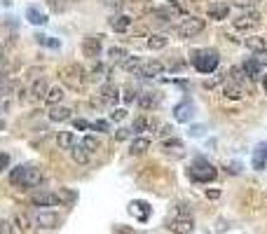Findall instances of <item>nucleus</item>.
Returning <instances> with one entry per match:
<instances>
[{"label": "nucleus", "mask_w": 267, "mask_h": 234, "mask_svg": "<svg viewBox=\"0 0 267 234\" xmlns=\"http://www.w3.org/2000/svg\"><path fill=\"white\" fill-rule=\"evenodd\" d=\"M167 227L171 229L173 234H190L195 229V220H192V213L185 204H178L171 211V216L167 218Z\"/></svg>", "instance_id": "nucleus-1"}, {"label": "nucleus", "mask_w": 267, "mask_h": 234, "mask_svg": "<svg viewBox=\"0 0 267 234\" xmlns=\"http://www.w3.org/2000/svg\"><path fill=\"white\" fill-rule=\"evenodd\" d=\"M220 63V56H218L216 50H195L192 52V66H195L197 73L202 75H209L213 73Z\"/></svg>", "instance_id": "nucleus-2"}, {"label": "nucleus", "mask_w": 267, "mask_h": 234, "mask_svg": "<svg viewBox=\"0 0 267 234\" xmlns=\"http://www.w3.org/2000/svg\"><path fill=\"white\" fill-rule=\"evenodd\" d=\"M188 176H190V180H192V183H211V180H216L218 171L209 162H206L204 157H197L195 162L190 164Z\"/></svg>", "instance_id": "nucleus-3"}, {"label": "nucleus", "mask_w": 267, "mask_h": 234, "mask_svg": "<svg viewBox=\"0 0 267 234\" xmlns=\"http://www.w3.org/2000/svg\"><path fill=\"white\" fill-rule=\"evenodd\" d=\"M35 225L42 229H56L61 225V216L56 211H52V208H38V213H35Z\"/></svg>", "instance_id": "nucleus-4"}, {"label": "nucleus", "mask_w": 267, "mask_h": 234, "mask_svg": "<svg viewBox=\"0 0 267 234\" xmlns=\"http://www.w3.org/2000/svg\"><path fill=\"white\" fill-rule=\"evenodd\" d=\"M204 31V19H183V24H178L176 26V35L178 38H195L197 33H202Z\"/></svg>", "instance_id": "nucleus-5"}, {"label": "nucleus", "mask_w": 267, "mask_h": 234, "mask_svg": "<svg viewBox=\"0 0 267 234\" xmlns=\"http://www.w3.org/2000/svg\"><path fill=\"white\" fill-rule=\"evenodd\" d=\"M84 71H82V66H78V63H71V66H66L61 71V78L66 80V82H71V87H75V89H80L82 87V82H84Z\"/></svg>", "instance_id": "nucleus-6"}, {"label": "nucleus", "mask_w": 267, "mask_h": 234, "mask_svg": "<svg viewBox=\"0 0 267 234\" xmlns=\"http://www.w3.org/2000/svg\"><path fill=\"white\" fill-rule=\"evenodd\" d=\"M101 47H103V35H87L82 40V54L89 59H96L101 54Z\"/></svg>", "instance_id": "nucleus-7"}, {"label": "nucleus", "mask_w": 267, "mask_h": 234, "mask_svg": "<svg viewBox=\"0 0 267 234\" xmlns=\"http://www.w3.org/2000/svg\"><path fill=\"white\" fill-rule=\"evenodd\" d=\"M59 201H61V197L54 195V192H35V195H31V204L38 208H47V206H59Z\"/></svg>", "instance_id": "nucleus-8"}, {"label": "nucleus", "mask_w": 267, "mask_h": 234, "mask_svg": "<svg viewBox=\"0 0 267 234\" xmlns=\"http://www.w3.org/2000/svg\"><path fill=\"white\" fill-rule=\"evenodd\" d=\"M192 117H195V103L190 99L181 101V103L173 108V120H176V122H190Z\"/></svg>", "instance_id": "nucleus-9"}, {"label": "nucleus", "mask_w": 267, "mask_h": 234, "mask_svg": "<svg viewBox=\"0 0 267 234\" xmlns=\"http://www.w3.org/2000/svg\"><path fill=\"white\" fill-rule=\"evenodd\" d=\"M258 24H260V14H258V12H246V14L234 19V28H237V31H251V28H256Z\"/></svg>", "instance_id": "nucleus-10"}, {"label": "nucleus", "mask_w": 267, "mask_h": 234, "mask_svg": "<svg viewBox=\"0 0 267 234\" xmlns=\"http://www.w3.org/2000/svg\"><path fill=\"white\" fill-rule=\"evenodd\" d=\"M42 180H44V173L40 171L38 167H26V173H24V180H21V188H24V190L38 188Z\"/></svg>", "instance_id": "nucleus-11"}, {"label": "nucleus", "mask_w": 267, "mask_h": 234, "mask_svg": "<svg viewBox=\"0 0 267 234\" xmlns=\"http://www.w3.org/2000/svg\"><path fill=\"white\" fill-rule=\"evenodd\" d=\"M164 73V63L162 61H143V66H141V71L136 73L139 78H157V75H162Z\"/></svg>", "instance_id": "nucleus-12"}, {"label": "nucleus", "mask_w": 267, "mask_h": 234, "mask_svg": "<svg viewBox=\"0 0 267 234\" xmlns=\"http://www.w3.org/2000/svg\"><path fill=\"white\" fill-rule=\"evenodd\" d=\"M129 213H131L134 218H139L141 223H143V220L150 218V206H148L145 201H131V204H129Z\"/></svg>", "instance_id": "nucleus-13"}, {"label": "nucleus", "mask_w": 267, "mask_h": 234, "mask_svg": "<svg viewBox=\"0 0 267 234\" xmlns=\"http://www.w3.org/2000/svg\"><path fill=\"white\" fill-rule=\"evenodd\" d=\"M47 91H50V82H47V78H38L33 84H31L28 94L33 96V99H44V96H47Z\"/></svg>", "instance_id": "nucleus-14"}, {"label": "nucleus", "mask_w": 267, "mask_h": 234, "mask_svg": "<svg viewBox=\"0 0 267 234\" xmlns=\"http://www.w3.org/2000/svg\"><path fill=\"white\" fill-rule=\"evenodd\" d=\"M26 19L33 24V26H42V24H47V14H44L40 7H35V5L26 7Z\"/></svg>", "instance_id": "nucleus-15"}, {"label": "nucleus", "mask_w": 267, "mask_h": 234, "mask_svg": "<svg viewBox=\"0 0 267 234\" xmlns=\"http://www.w3.org/2000/svg\"><path fill=\"white\" fill-rule=\"evenodd\" d=\"M251 164H253V169H258V171H262L267 164V143L258 145L256 150H253V159H251Z\"/></svg>", "instance_id": "nucleus-16"}, {"label": "nucleus", "mask_w": 267, "mask_h": 234, "mask_svg": "<svg viewBox=\"0 0 267 234\" xmlns=\"http://www.w3.org/2000/svg\"><path fill=\"white\" fill-rule=\"evenodd\" d=\"M139 106L145 108V110H150V108H155L157 103H160V96L155 94V91H143V94H139Z\"/></svg>", "instance_id": "nucleus-17"}, {"label": "nucleus", "mask_w": 267, "mask_h": 234, "mask_svg": "<svg viewBox=\"0 0 267 234\" xmlns=\"http://www.w3.org/2000/svg\"><path fill=\"white\" fill-rule=\"evenodd\" d=\"M148 148H150V138H148V136H139V138L131 141V145H129V152H131V155H143Z\"/></svg>", "instance_id": "nucleus-18"}, {"label": "nucleus", "mask_w": 267, "mask_h": 234, "mask_svg": "<svg viewBox=\"0 0 267 234\" xmlns=\"http://www.w3.org/2000/svg\"><path fill=\"white\" fill-rule=\"evenodd\" d=\"M129 26H131V17H127V14H115L110 19V28L117 31V33H124Z\"/></svg>", "instance_id": "nucleus-19"}, {"label": "nucleus", "mask_w": 267, "mask_h": 234, "mask_svg": "<svg viewBox=\"0 0 267 234\" xmlns=\"http://www.w3.org/2000/svg\"><path fill=\"white\" fill-rule=\"evenodd\" d=\"M120 66H122V71H127V73H139L141 66H143V59H141V56H127V59L120 61Z\"/></svg>", "instance_id": "nucleus-20"}, {"label": "nucleus", "mask_w": 267, "mask_h": 234, "mask_svg": "<svg viewBox=\"0 0 267 234\" xmlns=\"http://www.w3.org/2000/svg\"><path fill=\"white\" fill-rule=\"evenodd\" d=\"M71 157H73V162H75V164H87L89 162V152L84 150L82 143L73 145V148H71Z\"/></svg>", "instance_id": "nucleus-21"}, {"label": "nucleus", "mask_w": 267, "mask_h": 234, "mask_svg": "<svg viewBox=\"0 0 267 234\" xmlns=\"http://www.w3.org/2000/svg\"><path fill=\"white\" fill-rule=\"evenodd\" d=\"M71 117H73V110H71V108H66V106H54V108H52V110H50V120H52V122H63V120H71Z\"/></svg>", "instance_id": "nucleus-22"}, {"label": "nucleus", "mask_w": 267, "mask_h": 234, "mask_svg": "<svg viewBox=\"0 0 267 234\" xmlns=\"http://www.w3.org/2000/svg\"><path fill=\"white\" fill-rule=\"evenodd\" d=\"M228 12H230V7L225 5V3H213L211 7H209V17L211 19H228Z\"/></svg>", "instance_id": "nucleus-23"}, {"label": "nucleus", "mask_w": 267, "mask_h": 234, "mask_svg": "<svg viewBox=\"0 0 267 234\" xmlns=\"http://www.w3.org/2000/svg\"><path fill=\"white\" fill-rule=\"evenodd\" d=\"M61 99H63V89H61V87H50L47 96H44V103H47V106H59Z\"/></svg>", "instance_id": "nucleus-24"}, {"label": "nucleus", "mask_w": 267, "mask_h": 234, "mask_svg": "<svg viewBox=\"0 0 267 234\" xmlns=\"http://www.w3.org/2000/svg\"><path fill=\"white\" fill-rule=\"evenodd\" d=\"M56 145H59L61 150H71L73 145H75L71 131H59V134H56Z\"/></svg>", "instance_id": "nucleus-25"}, {"label": "nucleus", "mask_w": 267, "mask_h": 234, "mask_svg": "<svg viewBox=\"0 0 267 234\" xmlns=\"http://www.w3.org/2000/svg\"><path fill=\"white\" fill-rule=\"evenodd\" d=\"M167 45H169V38L164 33H155L148 40V47H150V50H164Z\"/></svg>", "instance_id": "nucleus-26"}, {"label": "nucleus", "mask_w": 267, "mask_h": 234, "mask_svg": "<svg viewBox=\"0 0 267 234\" xmlns=\"http://www.w3.org/2000/svg\"><path fill=\"white\" fill-rule=\"evenodd\" d=\"M117 99H120V94H117V89L113 87V84H103V87H101V101H106V103H115Z\"/></svg>", "instance_id": "nucleus-27"}, {"label": "nucleus", "mask_w": 267, "mask_h": 234, "mask_svg": "<svg viewBox=\"0 0 267 234\" xmlns=\"http://www.w3.org/2000/svg\"><path fill=\"white\" fill-rule=\"evenodd\" d=\"M222 94L228 96V99H241V96H244V89H241L239 84H234L232 80H230V82H225V89H222Z\"/></svg>", "instance_id": "nucleus-28"}, {"label": "nucleus", "mask_w": 267, "mask_h": 234, "mask_svg": "<svg viewBox=\"0 0 267 234\" xmlns=\"http://www.w3.org/2000/svg\"><path fill=\"white\" fill-rule=\"evenodd\" d=\"M24 173H26V164H21V167H14V169L10 171V183H12V185H17V188H21Z\"/></svg>", "instance_id": "nucleus-29"}, {"label": "nucleus", "mask_w": 267, "mask_h": 234, "mask_svg": "<svg viewBox=\"0 0 267 234\" xmlns=\"http://www.w3.org/2000/svg\"><path fill=\"white\" fill-rule=\"evenodd\" d=\"M241 73H246L249 78H258V73H260V63H256L253 59L241 63Z\"/></svg>", "instance_id": "nucleus-30"}, {"label": "nucleus", "mask_w": 267, "mask_h": 234, "mask_svg": "<svg viewBox=\"0 0 267 234\" xmlns=\"http://www.w3.org/2000/svg\"><path fill=\"white\" fill-rule=\"evenodd\" d=\"M35 40H38V45H42V47H52V50H59V40L50 38V35L38 33V35H35Z\"/></svg>", "instance_id": "nucleus-31"}, {"label": "nucleus", "mask_w": 267, "mask_h": 234, "mask_svg": "<svg viewBox=\"0 0 267 234\" xmlns=\"http://www.w3.org/2000/svg\"><path fill=\"white\" fill-rule=\"evenodd\" d=\"M82 145H84V150H87V152H94V150H99V148H101V141L96 138V136H84Z\"/></svg>", "instance_id": "nucleus-32"}, {"label": "nucleus", "mask_w": 267, "mask_h": 234, "mask_svg": "<svg viewBox=\"0 0 267 234\" xmlns=\"http://www.w3.org/2000/svg\"><path fill=\"white\" fill-rule=\"evenodd\" d=\"M14 220L19 223V229H21L24 234L31 232V220H28V216H21V213H17V216H14Z\"/></svg>", "instance_id": "nucleus-33"}, {"label": "nucleus", "mask_w": 267, "mask_h": 234, "mask_svg": "<svg viewBox=\"0 0 267 234\" xmlns=\"http://www.w3.org/2000/svg\"><path fill=\"white\" fill-rule=\"evenodd\" d=\"M246 45H249L253 52L265 50V42H262V38H249V40H246Z\"/></svg>", "instance_id": "nucleus-34"}, {"label": "nucleus", "mask_w": 267, "mask_h": 234, "mask_svg": "<svg viewBox=\"0 0 267 234\" xmlns=\"http://www.w3.org/2000/svg\"><path fill=\"white\" fill-rule=\"evenodd\" d=\"M108 54L115 59V61H122V59H127V52L122 50V47H110V52Z\"/></svg>", "instance_id": "nucleus-35"}, {"label": "nucleus", "mask_w": 267, "mask_h": 234, "mask_svg": "<svg viewBox=\"0 0 267 234\" xmlns=\"http://www.w3.org/2000/svg\"><path fill=\"white\" fill-rule=\"evenodd\" d=\"M253 61H256V63H260V66H267V50L253 52Z\"/></svg>", "instance_id": "nucleus-36"}, {"label": "nucleus", "mask_w": 267, "mask_h": 234, "mask_svg": "<svg viewBox=\"0 0 267 234\" xmlns=\"http://www.w3.org/2000/svg\"><path fill=\"white\" fill-rule=\"evenodd\" d=\"M92 129L101 131V134H106V131H110V124H108L106 120H99V122H94V124H92Z\"/></svg>", "instance_id": "nucleus-37"}, {"label": "nucleus", "mask_w": 267, "mask_h": 234, "mask_svg": "<svg viewBox=\"0 0 267 234\" xmlns=\"http://www.w3.org/2000/svg\"><path fill=\"white\" fill-rule=\"evenodd\" d=\"M148 120H145V117H139V120H136V122H134V127H131V131H136V134H139V131H143L145 127H148Z\"/></svg>", "instance_id": "nucleus-38"}, {"label": "nucleus", "mask_w": 267, "mask_h": 234, "mask_svg": "<svg viewBox=\"0 0 267 234\" xmlns=\"http://www.w3.org/2000/svg\"><path fill=\"white\" fill-rule=\"evenodd\" d=\"M234 5H237V7H244V10H251V7L258 5V0H234Z\"/></svg>", "instance_id": "nucleus-39"}, {"label": "nucleus", "mask_w": 267, "mask_h": 234, "mask_svg": "<svg viewBox=\"0 0 267 234\" xmlns=\"http://www.w3.org/2000/svg\"><path fill=\"white\" fill-rule=\"evenodd\" d=\"M129 136H131V129H117V131H115V138L117 141H127Z\"/></svg>", "instance_id": "nucleus-40"}, {"label": "nucleus", "mask_w": 267, "mask_h": 234, "mask_svg": "<svg viewBox=\"0 0 267 234\" xmlns=\"http://www.w3.org/2000/svg\"><path fill=\"white\" fill-rule=\"evenodd\" d=\"M7 164H10V155H7V152H0V173L7 169Z\"/></svg>", "instance_id": "nucleus-41"}, {"label": "nucleus", "mask_w": 267, "mask_h": 234, "mask_svg": "<svg viewBox=\"0 0 267 234\" xmlns=\"http://www.w3.org/2000/svg\"><path fill=\"white\" fill-rule=\"evenodd\" d=\"M73 127H75V129H82V131H84V129H92V124H89L87 120H73Z\"/></svg>", "instance_id": "nucleus-42"}, {"label": "nucleus", "mask_w": 267, "mask_h": 234, "mask_svg": "<svg viewBox=\"0 0 267 234\" xmlns=\"http://www.w3.org/2000/svg\"><path fill=\"white\" fill-rule=\"evenodd\" d=\"M124 117H127V110H124V108H117V110H113V120H115V122L124 120Z\"/></svg>", "instance_id": "nucleus-43"}, {"label": "nucleus", "mask_w": 267, "mask_h": 234, "mask_svg": "<svg viewBox=\"0 0 267 234\" xmlns=\"http://www.w3.org/2000/svg\"><path fill=\"white\" fill-rule=\"evenodd\" d=\"M206 134V127H192V129H190V136H195V138H197V136H204Z\"/></svg>", "instance_id": "nucleus-44"}, {"label": "nucleus", "mask_w": 267, "mask_h": 234, "mask_svg": "<svg viewBox=\"0 0 267 234\" xmlns=\"http://www.w3.org/2000/svg\"><path fill=\"white\" fill-rule=\"evenodd\" d=\"M103 75H106V66H96L92 71V78H103Z\"/></svg>", "instance_id": "nucleus-45"}, {"label": "nucleus", "mask_w": 267, "mask_h": 234, "mask_svg": "<svg viewBox=\"0 0 267 234\" xmlns=\"http://www.w3.org/2000/svg\"><path fill=\"white\" fill-rule=\"evenodd\" d=\"M0 234H12V227L7 220H0Z\"/></svg>", "instance_id": "nucleus-46"}, {"label": "nucleus", "mask_w": 267, "mask_h": 234, "mask_svg": "<svg viewBox=\"0 0 267 234\" xmlns=\"http://www.w3.org/2000/svg\"><path fill=\"white\" fill-rule=\"evenodd\" d=\"M124 101H127V103L136 101V96H134V89H127V91H124Z\"/></svg>", "instance_id": "nucleus-47"}, {"label": "nucleus", "mask_w": 267, "mask_h": 234, "mask_svg": "<svg viewBox=\"0 0 267 234\" xmlns=\"http://www.w3.org/2000/svg\"><path fill=\"white\" fill-rule=\"evenodd\" d=\"M206 197H209V199H218L220 192H218V190H206Z\"/></svg>", "instance_id": "nucleus-48"}, {"label": "nucleus", "mask_w": 267, "mask_h": 234, "mask_svg": "<svg viewBox=\"0 0 267 234\" xmlns=\"http://www.w3.org/2000/svg\"><path fill=\"white\" fill-rule=\"evenodd\" d=\"M181 141H167V143H164V148H181Z\"/></svg>", "instance_id": "nucleus-49"}, {"label": "nucleus", "mask_w": 267, "mask_h": 234, "mask_svg": "<svg viewBox=\"0 0 267 234\" xmlns=\"http://www.w3.org/2000/svg\"><path fill=\"white\" fill-rule=\"evenodd\" d=\"M162 136H169L171 134V127H169V124H164V127H162V131H160Z\"/></svg>", "instance_id": "nucleus-50"}, {"label": "nucleus", "mask_w": 267, "mask_h": 234, "mask_svg": "<svg viewBox=\"0 0 267 234\" xmlns=\"http://www.w3.org/2000/svg\"><path fill=\"white\" fill-rule=\"evenodd\" d=\"M3 59H5V50H3V45H0V63H3Z\"/></svg>", "instance_id": "nucleus-51"}, {"label": "nucleus", "mask_w": 267, "mask_h": 234, "mask_svg": "<svg viewBox=\"0 0 267 234\" xmlns=\"http://www.w3.org/2000/svg\"><path fill=\"white\" fill-rule=\"evenodd\" d=\"M262 87H265V94H267V75L262 78Z\"/></svg>", "instance_id": "nucleus-52"}, {"label": "nucleus", "mask_w": 267, "mask_h": 234, "mask_svg": "<svg viewBox=\"0 0 267 234\" xmlns=\"http://www.w3.org/2000/svg\"><path fill=\"white\" fill-rule=\"evenodd\" d=\"M129 234H155V232H129Z\"/></svg>", "instance_id": "nucleus-53"}, {"label": "nucleus", "mask_w": 267, "mask_h": 234, "mask_svg": "<svg viewBox=\"0 0 267 234\" xmlns=\"http://www.w3.org/2000/svg\"><path fill=\"white\" fill-rule=\"evenodd\" d=\"M0 84H3V73H0Z\"/></svg>", "instance_id": "nucleus-54"}]
</instances>
